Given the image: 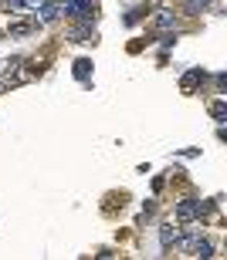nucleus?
<instances>
[{
	"label": "nucleus",
	"instance_id": "9d476101",
	"mask_svg": "<svg viewBox=\"0 0 227 260\" xmlns=\"http://www.w3.org/2000/svg\"><path fill=\"white\" fill-rule=\"evenodd\" d=\"M204 4H210V0H190V7H204Z\"/></svg>",
	"mask_w": 227,
	"mask_h": 260
},
{
	"label": "nucleus",
	"instance_id": "20e7f679",
	"mask_svg": "<svg viewBox=\"0 0 227 260\" xmlns=\"http://www.w3.org/2000/svg\"><path fill=\"white\" fill-rule=\"evenodd\" d=\"M38 10H41V17H38L41 24H51V20H54V17L61 14V7H58V4H48V0H44V4H41Z\"/></svg>",
	"mask_w": 227,
	"mask_h": 260
},
{
	"label": "nucleus",
	"instance_id": "f257e3e1",
	"mask_svg": "<svg viewBox=\"0 0 227 260\" xmlns=\"http://www.w3.org/2000/svg\"><path fill=\"white\" fill-rule=\"evenodd\" d=\"M183 253H187V257H214V243L210 240H204V237H187V240H183Z\"/></svg>",
	"mask_w": 227,
	"mask_h": 260
},
{
	"label": "nucleus",
	"instance_id": "1a4fd4ad",
	"mask_svg": "<svg viewBox=\"0 0 227 260\" xmlns=\"http://www.w3.org/2000/svg\"><path fill=\"white\" fill-rule=\"evenodd\" d=\"M17 4H20V7H27V10H38L44 0H17Z\"/></svg>",
	"mask_w": 227,
	"mask_h": 260
},
{
	"label": "nucleus",
	"instance_id": "0eeeda50",
	"mask_svg": "<svg viewBox=\"0 0 227 260\" xmlns=\"http://www.w3.org/2000/svg\"><path fill=\"white\" fill-rule=\"evenodd\" d=\"M27 30H34V24H27V20H17V24H10V34H14V38L27 34Z\"/></svg>",
	"mask_w": 227,
	"mask_h": 260
},
{
	"label": "nucleus",
	"instance_id": "39448f33",
	"mask_svg": "<svg viewBox=\"0 0 227 260\" xmlns=\"http://www.w3.org/2000/svg\"><path fill=\"white\" fill-rule=\"evenodd\" d=\"M89 71H92V61L89 58L75 61V78H78V81H85V78H89Z\"/></svg>",
	"mask_w": 227,
	"mask_h": 260
},
{
	"label": "nucleus",
	"instance_id": "423d86ee",
	"mask_svg": "<svg viewBox=\"0 0 227 260\" xmlns=\"http://www.w3.org/2000/svg\"><path fill=\"white\" fill-rule=\"evenodd\" d=\"M173 24H177V17H173V10H163V14L156 17V27H163V30H166V27H173Z\"/></svg>",
	"mask_w": 227,
	"mask_h": 260
},
{
	"label": "nucleus",
	"instance_id": "7ed1b4c3",
	"mask_svg": "<svg viewBox=\"0 0 227 260\" xmlns=\"http://www.w3.org/2000/svg\"><path fill=\"white\" fill-rule=\"evenodd\" d=\"M177 240H180L177 226H169V223H163V230H159V243H163V250H169V247H173Z\"/></svg>",
	"mask_w": 227,
	"mask_h": 260
},
{
	"label": "nucleus",
	"instance_id": "6e6552de",
	"mask_svg": "<svg viewBox=\"0 0 227 260\" xmlns=\"http://www.w3.org/2000/svg\"><path fill=\"white\" fill-rule=\"evenodd\" d=\"M210 115L217 118V122H224V115H227V105H224V102H214V105H210Z\"/></svg>",
	"mask_w": 227,
	"mask_h": 260
},
{
	"label": "nucleus",
	"instance_id": "f03ea898",
	"mask_svg": "<svg viewBox=\"0 0 227 260\" xmlns=\"http://www.w3.org/2000/svg\"><path fill=\"white\" fill-rule=\"evenodd\" d=\"M200 216V200H183L177 206V220L180 223H190V220H197Z\"/></svg>",
	"mask_w": 227,
	"mask_h": 260
}]
</instances>
